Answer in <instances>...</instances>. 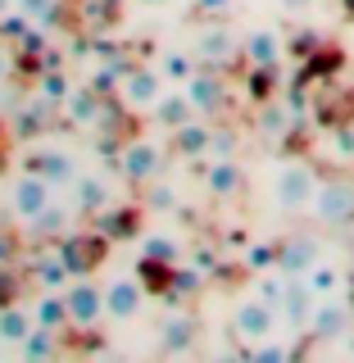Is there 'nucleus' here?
<instances>
[{
  "label": "nucleus",
  "mask_w": 354,
  "mask_h": 363,
  "mask_svg": "<svg viewBox=\"0 0 354 363\" xmlns=\"http://www.w3.org/2000/svg\"><path fill=\"white\" fill-rule=\"evenodd\" d=\"M318 196V173L304 159H291V164L277 168V177H272V200L282 204V209H309Z\"/></svg>",
  "instance_id": "f257e3e1"
},
{
  "label": "nucleus",
  "mask_w": 354,
  "mask_h": 363,
  "mask_svg": "<svg viewBox=\"0 0 354 363\" xmlns=\"http://www.w3.org/2000/svg\"><path fill=\"white\" fill-rule=\"evenodd\" d=\"M309 209L318 213L323 227H354V182H345V177L318 182V196Z\"/></svg>",
  "instance_id": "f03ea898"
},
{
  "label": "nucleus",
  "mask_w": 354,
  "mask_h": 363,
  "mask_svg": "<svg viewBox=\"0 0 354 363\" xmlns=\"http://www.w3.org/2000/svg\"><path fill=\"white\" fill-rule=\"evenodd\" d=\"M232 332L245 340V345H259V340H268L277 332V309H272L268 300H259V295H250L232 309Z\"/></svg>",
  "instance_id": "7ed1b4c3"
},
{
  "label": "nucleus",
  "mask_w": 354,
  "mask_h": 363,
  "mask_svg": "<svg viewBox=\"0 0 354 363\" xmlns=\"http://www.w3.org/2000/svg\"><path fill=\"white\" fill-rule=\"evenodd\" d=\"M50 186H55V182L45 173H18L14 182H9V209H14L18 218L32 223L45 204H50Z\"/></svg>",
  "instance_id": "20e7f679"
},
{
  "label": "nucleus",
  "mask_w": 354,
  "mask_h": 363,
  "mask_svg": "<svg viewBox=\"0 0 354 363\" xmlns=\"http://www.w3.org/2000/svg\"><path fill=\"white\" fill-rule=\"evenodd\" d=\"M164 82H168V77L159 73V68H136V73H123L118 96H123L128 109H155L159 96H164Z\"/></svg>",
  "instance_id": "39448f33"
},
{
  "label": "nucleus",
  "mask_w": 354,
  "mask_h": 363,
  "mask_svg": "<svg viewBox=\"0 0 354 363\" xmlns=\"http://www.w3.org/2000/svg\"><path fill=\"white\" fill-rule=\"evenodd\" d=\"M350 323H354V313H350V304L341 300V295H318V304H314V313H309V332H314L318 340L345 336Z\"/></svg>",
  "instance_id": "423d86ee"
},
{
  "label": "nucleus",
  "mask_w": 354,
  "mask_h": 363,
  "mask_svg": "<svg viewBox=\"0 0 354 363\" xmlns=\"http://www.w3.org/2000/svg\"><path fill=\"white\" fill-rule=\"evenodd\" d=\"M141 313V286L136 277H114L105 286V318L109 323H132Z\"/></svg>",
  "instance_id": "0eeeda50"
},
{
  "label": "nucleus",
  "mask_w": 354,
  "mask_h": 363,
  "mask_svg": "<svg viewBox=\"0 0 354 363\" xmlns=\"http://www.w3.org/2000/svg\"><path fill=\"white\" fill-rule=\"evenodd\" d=\"M64 295H68V318H73L77 327H96L100 318H105V291H100V286H91V281H73Z\"/></svg>",
  "instance_id": "6e6552de"
},
{
  "label": "nucleus",
  "mask_w": 354,
  "mask_h": 363,
  "mask_svg": "<svg viewBox=\"0 0 354 363\" xmlns=\"http://www.w3.org/2000/svg\"><path fill=\"white\" fill-rule=\"evenodd\" d=\"M182 91H187V100L196 105V113H219L227 105V86L219 73H191L187 82H182Z\"/></svg>",
  "instance_id": "1a4fd4ad"
},
{
  "label": "nucleus",
  "mask_w": 354,
  "mask_h": 363,
  "mask_svg": "<svg viewBox=\"0 0 354 363\" xmlns=\"http://www.w3.org/2000/svg\"><path fill=\"white\" fill-rule=\"evenodd\" d=\"M318 259H323V250H318L314 236H295V241H287L277 250V268L287 272V277H304Z\"/></svg>",
  "instance_id": "9d476101"
},
{
  "label": "nucleus",
  "mask_w": 354,
  "mask_h": 363,
  "mask_svg": "<svg viewBox=\"0 0 354 363\" xmlns=\"http://www.w3.org/2000/svg\"><path fill=\"white\" fill-rule=\"evenodd\" d=\"M155 173H159V145L132 141L128 150H123V177L128 182H155Z\"/></svg>",
  "instance_id": "9b49d317"
},
{
  "label": "nucleus",
  "mask_w": 354,
  "mask_h": 363,
  "mask_svg": "<svg viewBox=\"0 0 354 363\" xmlns=\"http://www.w3.org/2000/svg\"><path fill=\"white\" fill-rule=\"evenodd\" d=\"M37 332V313L32 309H0V345L23 350V340Z\"/></svg>",
  "instance_id": "f8f14e48"
},
{
  "label": "nucleus",
  "mask_w": 354,
  "mask_h": 363,
  "mask_svg": "<svg viewBox=\"0 0 354 363\" xmlns=\"http://www.w3.org/2000/svg\"><path fill=\"white\" fill-rule=\"evenodd\" d=\"M37 327H50V332H60V327H68L73 323V318H68V295L64 291H50L45 286L41 291V300H37Z\"/></svg>",
  "instance_id": "ddd939ff"
},
{
  "label": "nucleus",
  "mask_w": 354,
  "mask_h": 363,
  "mask_svg": "<svg viewBox=\"0 0 354 363\" xmlns=\"http://www.w3.org/2000/svg\"><path fill=\"white\" fill-rule=\"evenodd\" d=\"M245 60L255 64V68L277 64V60H282V37H277V32H268V28L250 32V37H245Z\"/></svg>",
  "instance_id": "4468645a"
},
{
  "label": "nucleus",
  "mask_w": 354,
  "mask_h": 363,
  "mask_svg": "<svg viewBox=\"0 0 354 363\" xmlns=\"http://www.w3.org/2000/svg\"><path fill=\"white\" fill-rule=\"evenodd\" d=\"M173 141H177L182 155H204L209 141H214V128L200 123V118H191V123H182V128H173Z\"/></svg>",
  "instance_id": "2eb2a0df"
},
{
  "label": "nucleus",
  "mask_w": 354,
  "mask_h": 363,
  "mask_svg": "<svg viewBox=\"0 0 354 363\" xmlns=\"http://www.w3.org/2000/svg\"><path fill=\"white\" fill-rule=\"evenodd\" d=\"M155 118L164 123V128H182V123H191V118H196V105L187 100V91H177V96H159Z\"/></svg>",
  "instance_id": "dca6fc26"
},
{
  "label": "nucleus",
  "mask_w": 354,
  "mask_h": 363,
  "mask_svg": "<svg viewBox=\"0 0 354 363\" xmlns=\"http://www.w3.org/2000/svg\"><path fill=\"white\" fill-rule=\"evenodd\" d=\"M304 281L314 286V295H341V281H345V272H341L332 259H318V264L304 272Z\"/></svg>",
  "instance_id": "f3484780"
},
{
  "label": "nucleus",
  "mask_w": 354,
  "mask_h": 363,
  "mask_svg": "<svg viewBox=\"0 0 354 363\" xmlns=\"http://www.w3.org/2000/svg\"><path fill=\"white\" fill-rule=\"evenodd\" d=\"M241 191V168L232 159H214L209 168V196H236Z\"/></svg>",
  "instance_id": "a211bd4d"
},
{
  "label": "nucleus",
  "mask_w": 354,
  "mask_h": 363,
  "mask_svg": "<svg viewBox=\"0 0 354 363\" xmlns=\"http://www.w3.org/2000/svg\"><path fill=\"white\" fill-rule=\"evenodd\" d=\"M64 109H68V118L82 123V128H91V123L100 118V100H96V91H73V96L64 100Z\"/></svg>",
  "instance_id": "6ab92c4d"
},
{
  "label": "nucleus",
  "mask_w": 354,
  "mask_h": 363,
  "mask_svg": "<svg viewBox=\"0 0 354 363\" xmlns=\"http://www.w3.org/2000/svg\"><path fill=\"white\" fill-rule=\"evenodd\" d=\"M196 55L209 60V64H223L227 55H232V37H227V32H200V37H196Z\"/></svg>",
  "instance_id": "aec40b11"
},
{
  "label": "nucleus",
  "mask_w": 354,
  "mask_h": 363,
  "mask_svg": "<svg viewBox=\"0 0 354 363\" xmlns=\"http://www.w3.org/2000/svg\"><path fill=\"white\" fill-rule=\"evenodd\" d=\"M68 272H73V268H68L64 255H45V259H37V281H41V286H50V291L64 286Z\"/></svg>",
  "instance_id": "412c9836"
},
{
  "label": "nucleus",
  "mask_w": 354,
  "mask_h": 363,
  "mask_svg": "<svg viewBox=\"0 0 354 363\" xmlns=\"http://www.w3.org/2000/svg\"><path fill=\"white\" fill-rule=\"evenodd\" d=\"M159 73H164L168 82H187V77L196 73V60H191V55H182V50H168L164 60H159Z\"/></svg>",
  "instance_id": "4be33fe9"
},
{
  "label": "nucleus",
  "mask_w": 354,
  "mask_h": 363,
  "mask_svg": "<svg viewBox=\"0 0 354 363\" xmlns=\"http://www.w3.org/2000/svg\"><path fill=\"white\" fill-rule=\"evenodd\" d=\"M14 9L28 23H37V28H41V23H50L55 14H60V0H14Z\"/></svg>",
  "instance_id": "5701e85b"
},
{
  "label": "nucleus",
  "mask_w": 354,
  "mask_h": 363,
  "mask_svg": "<svg viewBox=\"0 0 354 363\" xmlns=\"http://www.w3.org/2000/svg\"><path fill=\"white\" fill-rule=\"evenodd\" d=\"M77 182H82V186H77V200H82V204H100V200H105V182H100V177H77Z\"/></svg>",
  "instance_id": "b1692460"
},
{
  "label": "nucleus",
  "mask_w": 354,
  "mask_h": 363,
  "mask_svg": "<svg viewBox=\"0 0 354 363\" xmlns=\"http://www.w3.org/2000/svg\"><path fill=\"white\" fill-rule=\"evenodd\" d=\"M145 250H150V259H159V264H168V259H177V245L168 241V236H150V241H145Z\"/></svg>",
  "instance_id": "393cba45"
},
{
  "label": "nucleus",
  "mask_w": 354,
  "mask_h": 363,
  "mask_svg": "<svg viewBox=\"0 0 354 363\" xmlns=\"http://www.w3.org/2000/svg\"><path fill=\"white\" fill-rule=\"evenodd\" d=\"M232 150H236V136H232V132H214L209 155H214V159H232Z\"/></svg>",
  "instance_id": "a878e982"
},
{
  "label": "nucleus",
  "mask_w": 354,
  "mask_h": 363,
  "mask_svg": "<svg viewBox=\"0 0 354 363\" xmlns=\"http://www.w3.org/2000/svg\"><path fill=\"white\" fill-rule=\"evenodd\" d=\"M187 340H191V323H187V318L168 323V332H164V345H187Z\"/></svg>",
  "instance_id": "bb28decb"
},
{
  "label": "nucleus",
  "mask_w": 354,
  "mask_h": 363,
  "mask_svg": "<svg viewBox=\"0 0 354 363\" xmlns=\"http://www.w3.org/2000/svg\"><path fill=\"white\" fill-rule=\"evenodd\" d=\"M245 264H250V268H272V264H277V250H268V245H255V250H250V259H245Z\"/></svg>",
  "instance_id": "cd10ccee"
},
{
  "label": "nucleus",
  "mask_w": 354,
  "mask_h": 363,
  "mask_svg": "<svg viewBox=\"0 0 354 363\" xmlns=\"http://www.w3.org/2000/svg\"><path fill=\"white\" fill-rule=\"evenodd\" d=\"M336 141H341V155H354V128H341Z\"/></svg>",
  "instance_id": "c85d7f7f"
},
{
  "label": "nucleus",
  "mask_w": 354,
  "mask_h": 363,
  "mask_svg": "<svg viewBox=\"0 0 354 363\" xmlns=\"http://www.w3.org/2000/svg\"><path fill=\"white\" fill-rule=\"evenodd\" d=\"M227 5H232V0H196V9H204V14H219Z\"/></svg>",
  "instance_id": "c756f323"
},
{
  "label": "nucleus",
  "mask_w": 354,
  "mask_h": 363,
  "mask_svg": "<svg viewBox=\"0 0 354 363\" xmlns=\"http://www.w3.org/2000/svg\"><path fill=\"white\" fill-rule=\"evenodd\" d=\"M5 73H9V50H0V82H5Z\"/></svg>",
  "instance_id": "7c9ffc66"
},
{
  "label": "nucleus",
  "mask_w": 354,
  "mask_h": 363,
  "mask_svg": "<svg viewBox=\"0 0 354 363\" xmlns=\"http://www.w3.org/2000/svg\"><path fill=\"white\" fill-rule=\"evenodd\" d=\"M282 5H295V9H300V5H309V0H282Z\"/></svg>",
  "instance_id": "2f4dec72"
},
{
  "label": "nucleus",
  "mask_w": 354,
  "mask_h": 363,
  "mask_svg": "<svg viewBox=\"0 0 354 363\" xmlns=\"http://www.w3.org/2000/svg\"><path fill=\"white\" fill-rule=\"evenodd\" d=\"M145 5H173V0H145Z\"/></svg>",
  "instance_id": "473e14b6"
},
{
  "label": "nucleus",
  "mask_w": 354,
  "mask_h": 363,
  "mask_svg": "<svg viewBox=\"0 0 354 363\" xmlns=\"http://www.w3.org/2000/svg\"><path fill=\"white\" fill-rule=\"evenodd\" d=\"M345 9H350V14H354V0H345Z\"/></svg>",
  "instance_id": "72a5a7b5"
}]
</instances>
